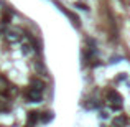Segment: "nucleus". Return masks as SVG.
<instances>
[{
  "label": "nucleus",
  "instance_id": "f257e3e1",
  "mask_svg": "<svg viewBox=\"0 0 130 127\" xmlns=\"http://www.w3.org/2000/svg\"><path fill=\"white\" fill-rule=\"evenodd\" d=\"M107 97H109V101H110V104H112V109H122V97L117 94L115 91H110L107 94Z\"/></svg>",
  "mask_w": 130,
  "mask_h": 127
},
{
  "label": "nucleus",
  "instance_id": "f03ea898",
  "mask_svg": "<svg viewBox=\"0 0 130 127\" xmlns=\"http://www.w3.org/2000/svg\"><path fill=\"white\" fill-rule=\"evenodd\" d=\"M28 99L31 102H38L40 99H41V91H38V89H30L28 91Z\"/></svg>",
  "mask_w": 130,
  "mask_h": 127
},
{
  "label": "nucleus",
  "instance_id": "7ed1b4c3",
  "mask_svg": "<svg viewBox=\"0 0 130 127\" xmlns=\"http://www.w3.org/2000/svg\"><path fill=\"white\" fill-rule=\"evenodd\" d=\"M125 122H127V119H125V117H117L114 121V127H124Z\"/></svg>",
  "mask_w": 130,
  "mask_h": 127
},
{
  "label": "nucleus",
  "instance_id": "20e7f679",
  "mask_svg": "<svg viewBox=\"0 0 130 127\" xmlns=\"http://www.w3.org/2000/svg\"><path fill=\"white\" fill-rule=\"evenodd\" d=\"M51 119H53V116H51V114L43 116V122H48V121H51Z\"/></svg>",
  "mask_w": 130,
  "mask_h": 127
}]
</instances>
